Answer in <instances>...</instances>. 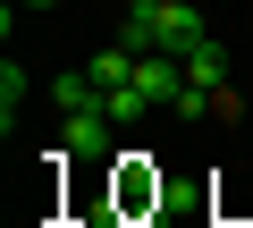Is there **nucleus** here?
<instances>
[{"instance_id": "obj_1", "label": "nucleus", "mask_w": 253, "mask_h": 228, "mask_svg": "<svg viewBox=\"0 0 253 228\" xmlns=\"http://www.w3.org/2000/svg\"><path fill=\"white\" fill-rule=\"evenodd\" d=\"M211 26H203V9H194V0H135V9H126L118 17V43L126 51H194Z\"/></svg>"}, {"instance_id": "obj_2", "label": "nucleus", "mask_w": 253, "mask_h": 228, "mask_svg": "<svg viewBox=\"0 0 253 228\" xmlns=\"http://www.w3.org/2000/svg\"><path fill=\"white\" fill-rule=\"evenodd\" d=\"M110 127H118V119H110L101 101L59 110V152H68V161H110Z\"/></svg>"}, {"instance_id": "obj_3", "label": "nucleus", "mask_w": 253, "mask_h": 228, "mask_svg": "<svg viewBox=\"0 0 253 228\" xmlns=\"http://www.w3.org/2000/svg\"><path fill=\"white\" fill-rule=\"evenodd\" d=\"M135 93H144V110H152V101H177V93H186V59H177V51H144V59H135Z\"/></svg>"}, {"instance_id": "obj_4", "label": "nucleus", "mask_w": 253, "mask_h": 228, "mask_svg": "<svg viewBox=\"0 0 253 228\" xmlns=\"http://www.w3.org/2000/svg\"><path fill=\"white\" fill-rule=\"evenodd\" d=\"M186 85H203V93H228V51H219V34H203V43L186 51Z\"/></svg>"}, {"instance_id": "obj_5", "label": "nucleus", "mask_w": 253, "mask_h": 228, "mask_svg": "<svg viewBox=\"0 0 253 228\" xmlns=\"http://www.w3.org/2000/svg\"><path fill=\"white\" fill-rule=\"evenodd\" d=\"M135 59H144V51H126V43H110V51H101V59L84 68V76L101 85V101H110V93H126V85H135Z\"/></svg>"}, {"instance_id": "obj_6", "label": "nucleus", "mask_w": 253, "mask_h": 228, "mask_svg": "<svg viewBox=\"0 0 253 228\" xmlns=\"http://www.w3.org/2000/svg\"><path fill=\"white\" fill-rule=\"evenodd\" d=\"M17 101H26V68L9 59V68H0V119H9V127H17Z\"/></svg>"}, {"instance_id": "obj_7", "label": "nucleus", "mask_w": 253, "mask_h": 228, "mask_svg": "<svg viewBox=\"0 0 253 228\" xmlns=\"http://www.w3.org/2000/svg\"><path fill=\"white\" fill-rule=\"evenodd\" d=\"M0 9H9V17H17V9H59V0H0Z\"/></svg>"}, {"instance_id": "obj_8", "label": "nucleus", "mask_w": 253, "mask_h": 228, "mask_svg": "<svg viewBox=\"0 0 253 228\" xmlns=\"http://www.w3.org/2000/svg\"><path fill=\"white\" fill-rule=\"evenodd\" d=\"M101 228H118V220H101Z\"/></svg>"}, {"instance_id": "obj_9", "label": "nucleus", "mask_w": 253, "mask_h": 228, "mask_svg": "<svg viewBox=\"0 0 253 228\" xmlns=\"http://www.w3.org/2000/svg\"><path fill=\"white\" fill-rule=\"evenodd\" d=\"M245 144H253V136H245Z\"/></svg>"}]
</instances>
